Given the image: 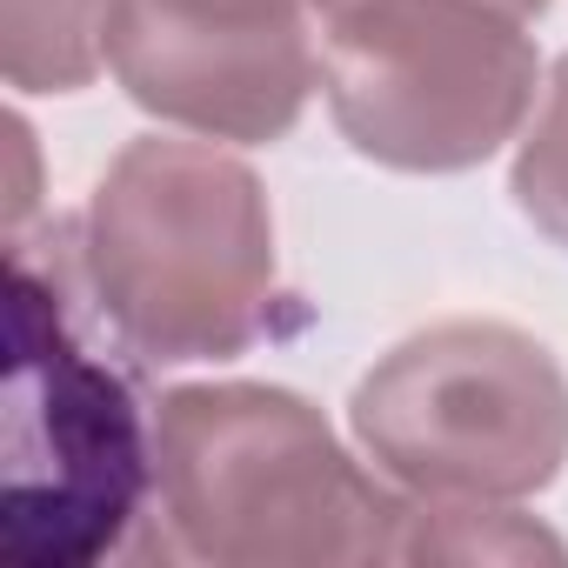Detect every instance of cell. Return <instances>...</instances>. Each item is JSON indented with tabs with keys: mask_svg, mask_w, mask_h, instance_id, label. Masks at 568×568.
Instances as JSON below:
<instances>
[{
	"mask_svg": "<svg viewBox=\"0 0 568 568\" xmlns=\"http://www.w3.org/2000/svg\"><path fill=\"white\" fill-rule=\"evenodd\" d=\"M154 555L214 568L402 561L408 495L362 468L315 402L274 382H194L154 408Z\"/></svg>",
	"mask_w": 568,
	"mask_h": 568,
	"instance_id": "6da1fadb",
	"label": "cell"
},
{
	"mask_svg": "<svg viewBox=\"0 0 568 568\" xmlns=\"http://www.w3.org/2000/svg\"><path fill=\"white\" fill-rule=\"evenodd\" d=\"M74 261L101 322L148 368L234 362L281 315L267 187L214 141H128L88 194Z\"/></svg>",
	"mask_w": 568,
	"mask_h": 568,
	"instance_id": "7a4b0ae2",
	"label": "cell"
},
{
	"mask_svg": "<svg viewBox=\"0 0 568 568\" xmlns=\"http://www.w3.org/2000/svg\"><path fill=\"white\" fill-rule=\"evenodd\" d=\"M528 28L501 0H348L322 14V94L342 141L402 174L481 168L535 114Z\"/></svg>",
	"mask_w": 568,
	"mask_h": 568,
	"instance_id": "3957f363",
	"label": "cell"
},
{
	"mask_svg": "<svg viewBox=\"0 0 568 568\" xmlns=\"http://www.w3.org/2000/svg\"><path fill=\"white\" fill-rule=\"evenodd\" d=\"M348 428L408 495L528 501L568 462V375L508 322H435L355 382Z\"/></svg>",
	"mask_w": 568,
	"mask_h": 568,
	"instance_id": "277c9868",
	"label": "cell"
},
{
	"mask_svg": "<svg viewBox=\"0 0 568 568\" xmlns=\"http://www.w3.org/2000/svg\"><path fill=\"white\" fill-rule=\"evenodd\" d=\"M108 68L181 134L281 141L322 88V41L308 0H114Z\"/></svg>",
	"mask_w": 568,
	"mask_h": 568,
	"instance_id": "5b68a950",
	"label": "cell"
},
{
	"mask_svg": "<svg viewBox=\"0 0 568 568\" xmlns=\"http://www.w3.org/2000/svg\"><path fill=\"white\" fill-rule=\"evenodd\" d=\"M21 382V448L14 468L54 462V481L14 501V555L41 561H94L128 541L141 515V495L154 488V422L141 428V408L114 368L81 355L54 328V368L41 375L28 355L14 368Z\"/></svg>",
	"mask_w": 568,
	"mask_h": 568,
	"instance_id": "8992f818",
	"label": "cell"
},
{
	"mask_svg": "<svg viewBox=\"0 0 568 568\" xmlns=\"http://www.w3.org/2000/svg\"><path fill=\"white\" fill-rule=\"evenodd\" d=\"M114 0H0L14 94H74L108 68Z\"/></svg>",
	"mask_w": 568,
	"mask_h": 568,
	"instance_id": "52a82bcc",
	"label": "cell"
},
{
	"mask_svg": "<svg viewBox=\"0 0 568 568\" xmlns=\"http://www.w3.org/2000/svg\"><path fill=\"white\" fill-rule=\"evenodd\" d=\"M402 561H495V568H521V561H568V541L548 535L541 521L515 515V501H428V495H408Z\"/></svg>",
	"mask_w": 568,
	"mask_h": 568,
	"instance_id": "ba28073f",
	"label": "cell"
},
{
	"mask_svg": "<svg viewBox=\"0 0 568 568\" xmlns=\"http://www.w3.org/2000/svg\"><path fill=\"white\" fill-rule=\"evenodd\" d=\"M508 194L555 247H568V54L541 81V101H535L521 148H515Z\"/></svg>",
	"mask_w": 568,
	"mask_h": 568,
	"instance_id": "9c48e42d",
	"label": "cell"
},
{
	"mask_svg": "<svg viewBox=\"0 0 568 568\" xmlns=\"http://www.w3.org/2000/svg\"><path fill=\"white\" fill-rule=\"evenodd\" d=\"M335 8H348V0H308V14L322 21V14H335ZM501 8H515V14H528V21H541L548 14V0H501Z\"/></svg>",
	"mask_w": 568,
	"mask_h": 568,
	"instance_id": "30bf717a",
	"label": "cell"
}]
</instances>
